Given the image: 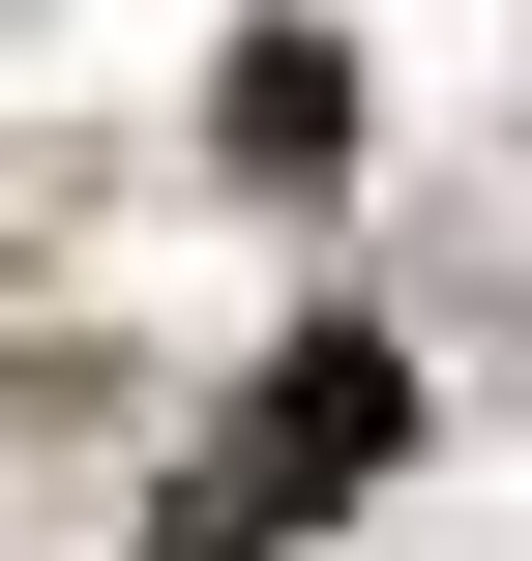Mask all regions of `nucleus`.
Instances as JSON below:
<instances>
[{
	"mask_svg": "<svg viewBox=\"0 0 532 561\" xmlns=\"http://www.w3.org/2000/svg\"><path fill=\"white\" fill-rule=\"evenodd\" d=\"M385 444H415V355H385V325H296V355L237 385V444H207V473L148 503V561H267V533H326V503H355Z\"/></svg>",
	"mask_w": 532,
	"mask_h": 561,
	"instance_id": "1",
	"label": "nucleus"
}]
</instances>
